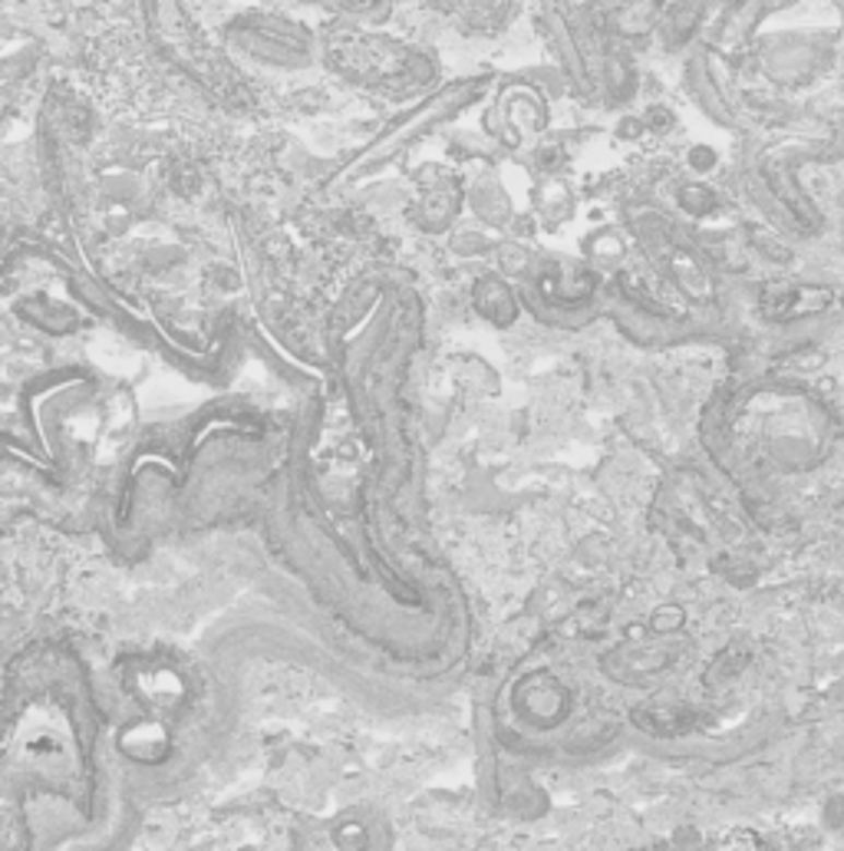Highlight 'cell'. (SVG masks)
Wrapping results in <instances>:
<instances>
[{
  "mask_svg": "<svg viewBox=\"0 0 844 851\" xmlns=\"http://www.w3.org/2000/svg\"><path fill=\"white\" fill-rule=\"evenodd\" d=\"M139 818L80 679H14L0 704V851H126Z\"/></svg>",
  "mask_w": 844,
  "mask_h": 851,
  "instance_id": "1",
  "label": "cell"
},
{
  "mask_svg": "<svg viewBox=\"0 0 844 851\" xmlns=\"http://www.w3.org/2000/svg\"><path fill=\"white\" fill-rule=\"evenodd\" d=\"M390 822L370 808H350L304 828L297 851H390Z\"/></svg>",
  "mask_w": 844,
  "mask_h": 851,
  "instance_id": "2",
  "label": "cell"
}]
</instances>
